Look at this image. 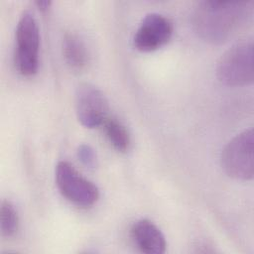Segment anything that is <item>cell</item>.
I'll return each mask as SVG.
<instances>
[{
    "instance_id": "cell-11",
    "label": "cell",
    "mask_w": 254,
    "mask_h": 254,
    "mask_svg": "<svg viewBox=\"0 0 254 254\" xmlns=\"http://www.w3.org/2000/svg\"><path fill=\"white\" fill-rule=\"evenodd\" d=\"M18 214L14 205L8 200H3L0 207V228L2 235L5 237L14 235L18 228Z\"/></svg>"
},
{
    "instance_id": "cell-2",
    "label": "cell",
    "mask_w": 254,
    "mask_h": 254,
    "mask_svg": "<svg viewBox=\"0 0 254 254\" xmlns=\"http://www.w3.org/2000/svg\"><path fill=\"white\" fill-rule=\"evenodd\" d=\"M14 62L17 70L25 76L34 75L39 67L40 31L34 14L25 11L16 27Z\"/></svg>"
},
{
    "instance_id": "cell-12",
    "label": "cell",
    "mask_w": 254,
    "mask_h": 254,
    "mask_svg": "<svg viewBox=\"0 0 254 254\" xmlns=\"http://www.w3.org/2000/svg\"><path fill=\"white\" fill-rule=\"evenodd\" d=\"M77 158L86 167L93 168L96 165V153L94 149L88 144H81L76 151Z\"/></svg>"
},
{
    "instance_id": "cell-1",
    "label": "cell",
    "mask_w": 254,
    "mask_h": 254,
    "mask_svg": "<svg viewBox=\"0 0 254 254\" xmlns=\"http://www.w3.org/2000/svg\"><path fill=\"white\" fill-rule=\"evenodd\" d=\"M253 2L201 1L192 12L196 34L211 44L227 41L252 14Z\"/></svg>"
},
{
    "instance_id": "cell-8",
    "label": "cell",
    "mask_w": 254,
    "mask_h": 254,
    "mask_svg": "<svg viewBox=\"0 0 254 254\" xmlns=\"http://www.w3.org/2000/svg\"><path fill=\"white\" fill-rule=\"evenodd\" d=\"M131 238L136 247L146 254H162L166 251V239L160 228L149 219H139L133 223Z\"/></svg>"
},
{
    "instance_id": "cell-7",
    "label": "cell",
    "mask_w": 254,
    "mask_h": 254,
    "mask_svg": "<svg viewBox=\"0 0 254 254\" xmlns=\"http://www.w3.org/2000/svg\"><path fill=\"white\" fill-rule=\"evenodd\" d=\"M172 22L162 14H147L137 28L133 45L140 52H153L166 45L173 35Z\"/></svg>"
},
{
    "instance_id": "cell-6",
    "label": "cell",
    "mask_w": 254,
    "mask_h": 254,
    "mask_svg": "<svg viewBox=\"0 0 254 254\" xmlns=\"http://www.w3.org/2000/svg\"><path fill=\"white\" fill-rule=\"evenodd\" d=\"M75 113L80 124L86 128H94L108 118V101L103 92L95 85L80 83L74 96Z\"/></svg>"
},
{
    "instance_id": "cell-9",
    "label": "cell",
    "mask_w": 254,
    "mask_h": 254,
    "mask_svg": "<svg viewBox=\"0 0 254 254\" xmlns=\"http://www.w3.org/2000/svg\"><path fill=\"white\" fill-rule=\"evenodd\" d=\"M63 55L66 64L74 71L83 70L88 64V53L83 41L73 33H67L63 41Z\"/></svg>"
},
{
    "instance_id": "cell-3",
    "label": "cell",
    "mask_w": 254,
    "mask_h": 254,
    "mask_svg": "<svg viewBox=\"0 0 254 254\" xmlns=\"http://www.w3.org/2000/svg\"><path fill=\"white\" fill-rule=\"evenodd\" d=\"M217 79L227 86H243L253 82V45L239 43L228 49L216 66Z\"/></svg>"
},
{
    "instance_id": "cell-4",
    "label": "cell",
    "mask_w": 254,
    "mask_h": 254,
    "mask_svg": "<svg viewBox=\"0 0 254 254\" xmlns=\"http://www.w3.org/2000/svg\"><path fill=\"white\" fill-rule=\"evenodd\" d=\"M254 134L252 129L244 130L233 137L223 148L220 162L227 176L241 181L252 180Z\"/></svg>"
},
{
    "instance_id": "cell-5",
    "label": "cell",
    "mask_w": 254,
    "mask_h": 254,
    "mask_svg": "<svg viewBox=\"0 0 254 254\" xmlns=\"http://www.w3.org/2000/svg\"><path fill=\"white\" fill-rule=\"evenodd\" d=\"M55 179L60 192L67 200L77 206L89 207L93 205L99 197L97 187L81 176V174L66 161H61L57 164Z\"/></svg>"
},
{
    "instance_id": "cell-10",
    "label": "cell",
    "mask_w": 254,
    "mask_h": 254,
    "mask_svg": "<svg viewBox=\"0 0 254 254\" xmlns=\"http://www.w3.org/2000/svg\"><path fill=\"white\" fill-rule=\"evenodd\" d=\"M104 133L109 143L119 152H125L129 149L131 140L126 127L116 118L108 117L104 123Z\"/></svg>"
},
{
    "instance_id": "cell-13",
    "label": "cell",
    "mask_w": 254,
    "mask_h": 254,
    "mask_svg": "<svg viewBox=\"0 0 254 254\" xmlns=\"http://www.w3.org/2000/svg\"><path fill=\"white\" fill-rule=\"evenodd\" d=\"M36 5L38 6V8L42 11H45V10H48V8L50 7L51 5V1H47V0H42V1H37L36 2Z\"/></svg>"
}]
</instances>
